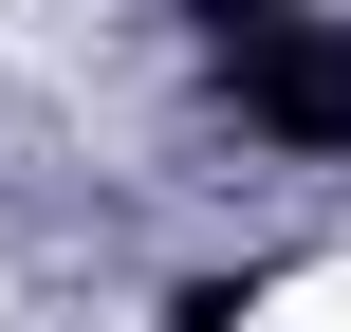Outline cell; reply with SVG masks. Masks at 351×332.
Instances as JSON below:
<instances>
[{"mask_svg":"<svg viewBox=\"0 0 351 332\" xmlns=\"http://www.w3.org/2000/svg\"><path fill=\"white\" fill-rule=\"evenodd\" d=\"M185 18H204V55H241V37H278L296 0H185Z\"/></svg>","mask_w":351,"mask_h":332,"instance_id":"7a4b0ae2","label":"cell"},{"mask_svg":"<svg viewBox=\"0 0 351 332\" xmlns=\"http://www.w3.org/2000/svg\"><path fill=\"white\" fill-rule=\"evenodd\" d=\"M222 74H241V129H278V148H351V18H278V37H241Z\"/></svg>","mask_w":351,"mask_h":332,"instance_id":"6da1fadb","label":"cell"}]
</instances>
